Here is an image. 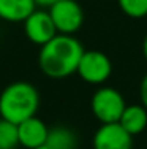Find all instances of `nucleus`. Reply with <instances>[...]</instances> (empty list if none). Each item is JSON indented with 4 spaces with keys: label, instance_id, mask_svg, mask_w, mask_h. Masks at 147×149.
<instances>
[{
    "label": "nucleus",
    "instance_id": "nucleus-2",
    "mask_svg": "<svg viewBox=\"0 0 147 149\" xmlns=\"http://www.w3.org/2000/svg\"><path fill=\"white\" fill-rule=\"evenodd\" d=\"M40 108V92L27 81L11 83L0 92V118L21 124L37 116Z\"/></svg>",
    "mask_w": 147,
    "mask_h": 149
},
{
    "label": "nucleus",
    "instance_id": "nucleus-10",
    "mask_svg": "<svg viewBox=\"0 0 147 149\" xmlns=\"http://www.w3.org/2000/svg\"><path fill=\"white\" fill-rule=\"evenodd\" d=\"M119 124L131 136L142 133L147 127V109L141 103L139 105H127V108L124 109V114H122Z\"/></svg>",
    "mask_w": 147,
    "mask_h": 149
},
{
    "label": "nucleus",
    "instance_id": "nucleus-14",
    "mask_svg": "<svg viewBox=\"0 0 147 149\" xmlns=\"http://www.w3.org/2000/svg\"><path fill=\"white\" fill-rule=\"evenodd\" d=\"M139 98H141V105L147 109V73L142 76L139 84Z\"/></svg>",
    "mask_w": 147,
    "mask_h": 149
},
{
    "label": "nucleus",
    "instance_id": "nucleus-6",
    "mask_svg": "<svg viewBox=\"0 0 147 149\" xmlns=\"http://www.w3.org/2000/svg\"><path fill=\"white\" fill-rule=\"evenodd\" d=\"M24 33L37 46H43L57 35L51 15L46 10H35V11L24 21Z\"/></svg>",
    "mask_w": 147,
    "mask_h": 149
},
{
    "label": "nucleus",
    "instance_id": "nucleus-1",
    "mask_svg": "<svg viewBox=\"0 0 147 149\" xmlns=\"http://www.w3.org/2000/svg\"><path fill=\"white\" fill-rule=\"evenodd\" d=\"M84 51L82 43L76 37L57 33L51 41L41 46L38 52V65L46 76L63 79L78 72Z\"/></svg>",
    "mask_w": 147,
    "mask_h": 149
},
{
    "label": "nucleus",
    "instance_id": "nucleus-9",
    "mask_svg": "<svg viewBox=\"0 0 147 149\" xmlns=\"http://www.w3.org/2000/svg\"><path fill=\"white\" fill-rule=\"evenodd\" d=\"M35 10V0H0V19L6 22H24Z\"/></svg>",
    "mask_w": 147,
    "mask_h": 149
},
{
    "label": "nucleus",
    "instance_id": "nucleus-3",
    "mask_svg": "<svg viewBox=\"0 0 147 149\" xmlns=\"http://www.w3.org/2000/svg\"><path fill=\"white\" fill-rule=\"evenodd\" d=\"M127 108L124 95L115 87L103 86L97 89L90 100V109L100 124H114L119 122Z\"/></svg>",
    "mask_w": 147,
    "mask_h": 149
},
{
    "label": "nucleus",
    "instance_id": "nucleus-8",
    "mask_svg": "<svg viewBox=\"0 0 147 149\" xmlns=\"http://www.w3.org/2000/svg\"><path fill=\"white\" fill-rule=\"evenodd\" d=\"M48 133H49V127L37 116L17 124L19 146L26 149H35L41 146V144H44L48 140Z\"/></svg>",
    "mask_w": 147,
    "mask_h": 149
},
{
    "label": "nucleus",
    "instance_id": "nucleus-17",
    "mask_svg": "<svg viewBox=\"0 0 147 149\" xmlns=\"http://www.w3.org/2000/svg\"><path fill=\"white\" fill-rule=\"evenodd\" d=\"M35 149H49V148H48V144H46V143H44V144H41V146H38V148H35Z\"/></svg>",
    "mask_w": 147,
    "mask_h": 149
},
{
    "label": "nucleus",
    "instance_id": "nucleus-13",
    "mask_svg": "<svg viewBox=\"0 0 147 149\" xmlns=\"http://www.w3.org/2000/svg\"><path fill=\"white\" fill-rule=\"evenodd\" d=\"M122 13L133 19H142L147 16V0H117Z\"/></svg>",
    "mask_w": 147,
    "mask_h": 149
},
{
    "label": "nucleus",
    "instance_id": "nucleus-5",
    "mask_svg": "<svg viewBox=\"0 0 147 149\" xmlns=\"http://www.w3.org/2000/svg\"><path fill=\"white\" fill-rule=\"evenodd\" d=\"M49 15L57 33L75 35L84 24L82 6L76 0H57L49 6Z\"/></svg>",
    "mask_w": 147,
    "mask_h": 149
},
{
    "label": "nucleus",
    "instance_id": "nucleus-15",
    "mask_svg": "<svg viewBox=\"0 0 147 149\" xmlns=\"http://www.w3.org/2000/svg\"><path fill=\"white\" fill-rule=\"evenodd\" d=\"M55 2H57V0H35L37 6H43V8H44V6H48V8H49V6H51L52 3H55Z\"/></svg>",
    "mask_w": 147,
    "mask_h": 149
},
{
    "label": "nucleus",
    "instance_id": "nucleus-16",
    "mask_svg": "<svg viewBox=\"0 0 147 149\" xmlns=\"http://www.w3.org/2000/svg\"><path fill=\"white\" fill-rule=\"evenodd\" d=\"M142 54H144V59L147 62V35L144 37V41H142Z\"/></svg>",
    "mask_w": 147,
    "mask_h": 149
},
{
    "label": "nucleus",
    "instance_id": "nucleus-7",
    "mask_svg": "<svg viewBox=\"0 0 147 149\" xmlns=\"http://www.w3.org/2000/svg\"><path fill=\"white\" fill-rule=\"evenodd\" d=\"M93 149H133V136L119 122L101 124L93 133Z\"/></svg>",
    "mask_w": 147,
    "mask_h": 149
},
{
    "label": "nucleus",
    "instance_id": "nucleus-12",
    "mask_svg": "<svg viewBox=\"0 0 147 149\" xmlns=\"http://www.w3.org/2000/svg\"><path fill=\"white\" fill-rule=\"evenodd\" d=\"M17 146H19L17 125L0 118V149H17Z\"/></svg>",
    "mask_w": 147,
    "mask_h": 149
},
{
    "label": "nucleus",
    "instance_id": "nucleus-4",
    "mask_svg": "<svg viewBox=\"0 0 147 149\" xmlns=\"http://www.w3.org/2000/svg\"><path fill=\"white\" fill-rule=\"evenodd\" d=\"M76 73L87 84L100 86L106 83L112 74V62L103 51H98V49L84 51Z\"/></svg>",
    "mask_w": 147,
    "mask_h": 149
},
{
    "label": "nucleus",
    "instance_id": "nucleus-11",
    "mask_svg": "<svg viewBox=\"0 0 147 149\" xmlns=\"http://www.w3.org/2000/svg\"><path fill=\"white\" fill-rule=\"evenodd\" d=\"M46 144L49 149H78V135L63 125L52 127L49 129Z\"/></svg>",
    "mask_w": 147,
    "mask_h": 149
}]
</instances>
